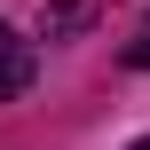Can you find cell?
<instances>
[{
	"label": "cell",
	"mask_w": 150,
	"mask_h": 150,
	"mask_svg": "<svg viewBox=\"0 0 150 150\" xmlns=\"http://www.w3.org/2000/svg\"><path fill=\"white\" fill-rule=\"evenodd\" d=\"M127 63H134V71H150V24L134 32V40H127Z\"/></svg>",
	"instance_id": "obj_3"
},
{
	"label": "cell",
	"mask_w": 150,
	"mask_h": 150,
	"mask_svg": "<svg viewBox=\"0 0 150 150\" xmlns=\"http://www.w3.org/2000/svg\"><path fill=\"white\" fill-rule=\"evenodd\" d=\"M95 8H103V0H55V8H40V40H71V32H87Z\"/></svg>",
	"instance_id": "obj_2"
},
{
	"label": "cell",
	"mask_w": 150,
	"mask_h": 150,
	"mask_svg": "<svg viewBox=\"0 0 150 150\" xmlns=\"http://www.w3.org/2000/svg\"><path fill=\"white\" fill-rule=\"evenodd\" d=\"M32 71H40L32 40H16V32H8V16H0V103H16V95L32 87Z\"/></svg>",
	"instance_id": "obj_1"
},
{
	"label": "cell",
	"mask_w": 150,
	"mask_h": 150,
	"mask_svg": "<svg viewBox=\"0 0 150 150\" xmlns=\"http://www.w3.org/2000/svg\"><path fill=\"white\" fill-rule=\"evenodd\" d=\"M127 150H150V134H142V142H127Z\"/></svg>",
	"instance_id": "obj_4"
}]
</instances>
